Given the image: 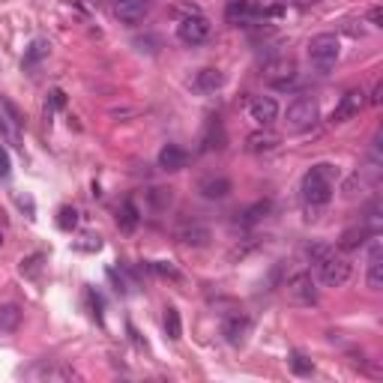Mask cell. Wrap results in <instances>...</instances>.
Masks as SVG:
<instances>
[{"label": "cell", "mask_w": 383, "mask_h": 383, "mask_svg": "<svg viewBox=\"0 0 383 383\" xmlns=\"http://www.w3.org/2000/svg\"><path fill=\"white\" fill-rule=\"evenodd\" d=\"M189 162V153L183 147H177V144H165V147L159 150V168L162 171H183Z\"/></svg>", "instance_id": "13"}, {"label": "cell", "mask_w": 383, "mask_h": 383, "mask_svg": "<svg viewBox=\"0 0 383 383\" xmlns=\"http://www.w3.org/2000/svg\"><path fill=\"white\" fill-rule=\"evenodd\" d=\"M180 240H183L186 245H195V249H200V245H207L209 243V231L204 225H186V227H180Z\"/></svg>", "instance_id": "18"}, {"label": "cell", "mask_w": 383, "mask_h": 383, "mask_svg": "<svg viewBox=\"0 0 383 383\" xmlns=\"http://www.w3.org/2000/svg\"><path fill=\"white\" fill-rule=\"evenodd\" d=\"M267 213H270V200H258V204H252L249 209H245L240 222H243V225H254L261 216H267Z\"/></svg>", "instance_id": "23"}, {"label": "cell", "mask_w": 383, "mask_h": 383, "mask_svg": "<svg viewBox=\"0 0 383 383\" xmlns=\"http://www.w3.org/2000/svg\"><path fill=\"white\" fill-rule=\"evenodd\" d=\"M245 147L252 153H270L279 147V135L276 132H252L249 138H245Z\"/></svg>", "instance_id": "17"}, {"label": "cell", "mask_w": 383, "mask_h": 383, "mask_svg": "<svg viewBox=\"0 0 383 383\" xmlns=\"http://www.w3.org/2000/svg\"><path fill=\"white\" fill-rule=\"evenodd\" d=\"M45 54H48V42H42V39H36L30 45V51H27V57H24V66H33L36 60H42Z\"/></svg>", "instance_id": "27"}, {"label": "cell", "mask_w": 383, "mask_h": 383, "mask_svg": "<svg viewBox=\"0 0 383 383\" xmlns=\"http://www.w3.org/2000/svg\"><path fill=\"white\" fill-rule=\"evenodd\" d=\"M150 200L156 207H168L171 204V189H153L150 192Z\"/></svg>", "instance_id": "29"}, {"label": "cell", "mask_w": 383, "mask_h": 383, "mask_svg": "<svg viewBox=\"0 0 383 383\" xmlns=\"http://www.w3.org/2000/svg\"><path fill=\"white\" fill-rule=\"evenodd\" d=\"M368 227L366 225H359V227H351V231H344L342 234V249H357V245H362L368 240Z\"/></svg>", "instance_id": "22"}, {"label": "cell", "mask_w": 383, "mask_h": 383, "mask_svg": "<svg viewBox=\"0 0 383 383\" xmlns=\"http://www.w3.org/2000/svg\"><path fill=\"white\" fill-rule=\"evenodd\" d=\"M335 180H339V168L330 165V162H317V165L308 168V174L303 177V186H299L308 218H317V213L330 204Z\"/></svg>", "instance_id": "1"}, {"label": "cell", "mask_w": 383, "mask_h": 383, "mask_svg": "<svg viewBox=\"0 0 383 383\" xmlns=\"http://www.w3.org/2000/svg\"><path fill=\"white\" fill-rule=\"evenodd\" d=\"M222 147H225L222 123H218V120H209V123H207V135H204V150H222Z\"/></svg>", "instance_id": "21"}, {"label": "cell", "mask_w": 383, "mask_h": 383, "mask_svg": "<svg viewBox=\"0 0 383 383\" xmlns=\"http://www.w3.org/2000/svg\"><path fill=\"white\" fill-rule=\"evenodd\" d=\"M200 195L209 198V200H222L231 195V180L227 177H207V180H200Z\"/></svg>", "instance_id": "15"}, {"label": "cell", "mask_w": 383, "mask_h": 383, "mask_svg": "<svg viewBox=\"0 0 383 383\" xmlns=\"http://www.w3.org/2000/svg\"><path fill=\"white\" fill-rule=\"evenodd\" d=\"M317 114H321V108H317V102L312 96H299L294 99V102L288 105V126L297 132L303 129H312V126L317 123Z\"/></svg>", "instance_id": "5"}, {"label": "cell", "mask_w": 383, "mask_h": 383, "mask_svg": "<svg viewBox=\"0 0 383 383\" xmlns=\"http://www.w3.org/2000/svg\"><path fill=\"white\" fill-rule=\"evenodd\" d=\"M177 39L183 42V45H200V42H207L209 39V21L204 15H183L180 18V24H177Z\"/></svg>", "instance_id": "6"}, {"label": "cell", "mask_w": 383, "mask_h": 383, "mask_svg": "<svg viewBox=\"0 0 383 383\" xmlns=\"http://www.w3.org/2000/svg\"><path fill=\"white\" fill-rule=\"evenodd\" d=\"M294 78H297V66H294V60H288V57L270 60L267 66H263V81L272 84L276 90H288L294 84Z\"/></svg>", "instance_id": "8"}, {"label": "cell", "mask_w": 383, "mask_h": 383, "mask_svg": "<svg viewBox=\"0 0 383 383\" xmlns=\"http://www.w3.org/2000/svg\"><path fill=\"white\" fill-rule=\"evenodd\" d=\"M9 174V153L0 147V177H6Z\"/></svg>", "instance_id": "31"}, {"label": "cell", "mask_w": 383, "mask_h": 383, "mask_svg": "<svg viewBox=\"0 0 383 383\" xmlns=\"http://www.w3.org/2000/svg\"><path fill=\"white\" fill-rule=\"evenodd\" d=\"M312 263L317 267V279H321L326 288H342L344 281L351 279V263H348V258L335 254V249H330L326 254H321V258L312 261Z\"/></svg>", "instance_id": "3"}, {"label": "cell", "mask_w": 383, "mask_h": 383, "mask_svg": "<svg viewBox=\"0 0 383 383\" xmlns=\"http://www.w3.org/2000/svg\"><path fill=\"white\" fill-rule=\"evenodd\" d=\"M249 117L261 126V129H267V126H272V123L279 120V102H276L272 96H258V99H252Z\"/></svg>", "instance_id": "10"}, {"label": "cell", "mask_w": 383, "mask_h": 383, "mask_svg": "<svg viewBox=\"0 0 383 383\" xmlns=\"http://www.w3.org/2000/svg\"><path fill=\"white\" fill-rule=\"evenodd\" d=\"M153 270H156L159 276H165V279H180V272L174 270V263H168V261H153Z\"/></svg>", "instance_id": "28"}, {"label": "cell", "mask_w": 383, "mask_h": 383, "mask_svg": "<svg viewBox=\"0 0 383 383\" xmlns=\"http://www.w3.org/2000/svg\"><path fill=\"white\" fill-rule=\"evenodd\" d=\"M222 84H225V75L218 69H200L195 75V90H200V93H216Z\"/></svg>", "instance_id": "16"}, {"label": "cell", "mask_w": 383, "mask_h": 383, "mask_svg": "<svg viewBox=\"0 0 383 383\" xmlns=\"http://www.w3.org/2000/svg\"><path fill=\"white\" fill-rule=\"evenodd\" d=\"M225 18H227V24H234V27H249L254 21H263L267 9L261 3H254V0H227Z\"/></svg>", "instance_id": "4"}, {"label": "cell", "mask_w": 383, "mask_h": 383, "mask_svg": "<svg viewBox=\"0 0 383 383\" xmlns=\"http://www.w3.org/2000/svg\"><path fill=\"white\" fill-rule=\"evenodd\" d=\"M366 90H348L342 99H339V105L333 108V114H330V123L335 126V123H348V120H353L362 108H366Z\"/></svg>", "instance_id": "7"}, {"label": "cell", "mask_w": 383, "mask_h": 383, "mask_svg": "<svg viewBox=\"0 0 383 383\" xmlns=\"http://www.w3.org/2000/svg\"><path fill=\"white\" fill-rule=\"evenodd\" d=\"M285 3H297V6H308V3H315V0H285Z\"/></svg>", "instance_id": "34"}, {"label": "cell", "mask_w": 383, "mask_h": 383, "mask_svg": "<svg viewBox=\"0 0 383 383\" xmlns=\"http://www.w3.org/2000/svg\"><path fill=\"white\" fill-rule=\"evenodd\" d=\"M290 371H294V375H299V377H312L315 366H312V359L303 357V353H294V357H290Z\"/></svg>", "instance_id": "26"}, {"label": "cell", "mask_w": 383, "mask_h": 383, "mask_svg": "<svg viewBox=\"0 0 383 383\" xmlns=\"http://www.w3.org/2000/svg\"><path fill=\"white\" fill-rule=\"evenodd\" d=\"M174 9H177V12H183V15H198V12H200L195 3H177Z\"/></svg>", "instance_id": "32"}, {"label": "cell", "mask_w": 383, "mask_h": 383, "mask_svg": "<svg viewBox=\"0 0 383 383\" xmlns=\"http://www.w3.org/2000/svg\"><path fill=\"white\" fill-rule=\"evenodd\" d=\"M368 21H371V27H383V9L380 6H375L368 12Z\"/></svg>", "instance_id": "30"}, {"label": "cell", "mask_w": 383, "mask_h": 383, "mask_svg": "<svg viewBox=\"0 0 383 383\" xmlns=\"http://www.w3.org/2000/svg\"><path fill=\"white\" fill-rule=\"evenodd\" d=\"M75 225H78V209L75 207H60V213H57V227H60V231H72Z\"/></svg>", "instance_id": "25"}, {"label": "cell", "mask_w": 383, "mask_h": 383, "mask_svg": "<svg viewBox=\"0 0 383 383\" xmlns=\"http://www.w3.org/2000/svg\"><path fill=\"white\" fill-rule=\"evenodd\" d=\"M288 294L294 299H299V303H308V306L317 303V290H315V281L308 272H297V276L288 281Z\"/></svg>", "instance_id": "12"}, {"label": "cell", "mask_w": 383, "mask_h": 383, "mask_svg": "<svg viewBox=\"0 0 383 383\" xmlns=\"http://www.w3.org/2000/svg\"><path fill=\"white\" fill-rule=\"evenodd\" d=\"M339 54H342V42L335 33H317L308 42V60H312V66L317 72H330L335 66V60H339Z\"/></svg>", "instance_id": "2"}, {"label": "cell", "mask_w": 383, "mask_h": 383, "mask_svg": "<svg viewBox=\"0 0 383 383\" xmlns=\"http://www.w3.org/2000/svg\"><path fill=\"white\" fill-rule=\"evenodd\" d=\"M120 227H123V231H135V227H138V209H135L132 200H126V204H123Z\"/></svg>", "instance_id": "24"}, {"label": "cell", "mask_w": 383, "mask_h": 383, "mask_svg": "<svg viewBox=\"0 0 383 383\" xmlns=\"http://www.w3.org/2000/svg\"><path fill=\"white\" fill-rule=\"evenodd\" d=\"M165 335L171 342H180L183 339V321H180V312L174 306L165 308Z\"/></svg>", "instance_id": "20"}, {"label": "cell", "mask_w": 383, "mask_h": 383, "mask_svg": "<svg viewBox=\"0 0 383 383\" xmlns=\"http://www.w3.org/2000/svg\"><path fill=\"white\" fill-rule=\"evenodd\" d=\"M0 245H3V234H0Z\"/></svg>", "instance_id": "35"}, {"label": "cell", "mask_w": 383, "mask_h": 383, "mask_svg": "<svg viewBox=\"0 0 383 383\" xmlns=\"http://www.w3.org/2000/svg\"><path fill=\"white\" fill-rule=\"evenodd\" d=\"M383 252H380V243L375 240L371 243V252H368V288L371 290H380L383 288Z\"/></svg>", "instance_id": "14"}, {"label": "cell", "mask_w": 383, "mask_h": 383, "mask_svg": "<svg viewBox=\"0 0 383 383\" xmlns=\"http://www.w3.org/2000/svg\"><path fill=\"white\" fill-rule=\"evenodd\" d=\"M18 326H21V308L12 306V303H6V306H0V333H15Z\"/></svg>", "instance_id": "19"}, {"label": "cell", "mask_w": 383, "mask_h": 383, "mask_svg": "<svg viewBox=\"0 0 383 383\" xmlns=\"http://www.w3.org/2000/svg\"><path fill=\"white\" fill-rule=\"evenodd\" d=\"M114 15H117V21H120V24L135 27V24H141L144 18L150 15V0H117Z\"/></svg>", "instance_id": "9"}, {"label": "cell", "mask_w": 383, "mask_h": 383, "mask_svg": "<svg viewBox=\"0 0 383 383\" xmlns=\"http://www.w3.org/2000/svg\"><path fill=\"white\" fill-rule=\"evenodd\" d=\"M380 99H383V84L377 81V84H375V93H371L368 102H371V105H380Z\"/></svg>", "instance_id": "33"}, {"label": "cell", "mask_w": 383, "mask_h": 383, "mask_svg": "<svg viewBox=\"0 0 383 383\" xmlns=\"http://www.w3.org/2000/svg\"><path fill=\"white\" fill-rule=\"evenodd\" d=\"M111 3H117V0H111Z\"/></svg>", "instance_id": "36"}, {"label": "cell", "mask_w": 383, "mask_h": 383, "mask_svg": "<svg viewBox=\"0 0 383 383\" xmlns=\"http://www.w3.org/2000/svg\"><path fill=\"white\" fill-rule=\"evenodd\" d=\"M249 330H252V321L245 315H227L222 321V335H225L227 344H234V348H240V344L245 342Z\"/></svg>", "instance_id": "11"}]
</instances>
